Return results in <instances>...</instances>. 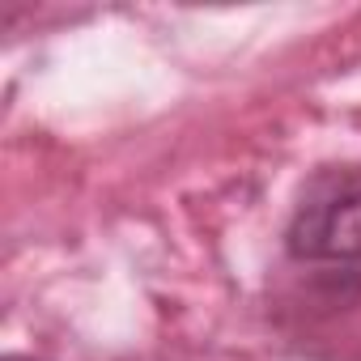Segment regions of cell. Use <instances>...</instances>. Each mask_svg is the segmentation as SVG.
<instances>
[{
  "mask_svg": "<svg viewBox=\"0 0 361 361\" xmlns=\"http://www.w3.org/2000/svg\"><path fill=\"white\" fill-rule=\"evenodd\" d=\"M298 259H361V170H323L289 221Z\"/></svg>",
  "mask_w": 361,
  "mask_h": 361,
  "instance_id": "cell-1",
  "label": "cell"
},
{
  "mask_svg": "<svg viewBox=\"0 0 361 361\" xmlns=\"http://www.w3.org/2000/svg\"><path fill=\"white\" fill-rule=\"evenodd\" d=\"M5 361H39V357H5Z\"/></svg>",
  "mask_w": 361,
  "mask_h": 361,
  "instance_id": "cell-2",
  "label": "cell"
}]
</instances>
